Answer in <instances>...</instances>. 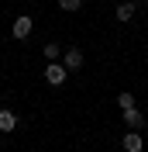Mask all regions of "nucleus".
I'll list each match as a JSON object with an SVG mask.
<instances>
[{
  "label": "nucleus",
  "mask_w": 148,
  "mask_h": 152,
  "mask_svg": "<svg viewBox=\"0 0 148 152\" xmlns=\"http://www.w3.org/2000/svg\"><path fill=\"white\" fill-rule=\"evenodd\" d=\"M65 73H69V69H65L62 62H48L45 66V83L48 86H62L65 83Z\"/></svg>",
  "instance_id": "nucleus-1"
},
{
  "label": "nucleus",
  "mask_w": 148,
  "mask_h": 152,
  "mask_svg": "<svg viewBox=\"0 0 148 152\" xmlns=\"http://www.w3.org/2000/svg\"><path fill=\"white\" fill-rule=\"evenodd\" d=\"M120 118H124V124H128L131 132H141V128H145V114H141L138 107H124Z\"/></svg>",
  "instance_id": "nucleus-2"
},
{
  "label": "nucleus",
  "mask_w": 148,
  "mask_h": 152,
  "mask_svg": "<svg viewBox=\"0 0 148 152\" xmlns=\"http://www.w3.org/2000/svg\"><path fill=\"white\" fill-rule=\"evenodd\" d=\"M31 28H35V21H31V14H21V18L14 21V28H10V35L17 38V42H24V38L31 35Z\"/></svg>",
  "instance_id": "nucleus-3"
},
{
  "label": "nucleus",
  "mask_w": 148,
  "mask_h": 152,
  "mask_svg": "<svg viewBox=\"0 0 148 152\" xmlns=\"http://www.w3.org/2000/svg\"><path fill=\"white\" fill-rule=\"evenodd\" d=\"M120 145H124V152H145V138H141V132H128L124 138H120Z\"/></svg>",
  "instance_id": "nucleus-4"
},
{
  "label": "nucleus",
  "mask_w": 148,
  "mask_h": 152,
  "mask_svg": "<svg viewBox=\"0 0 148 152\" xmlns=\"http://www.w3.org/2000/svg\"><path fill=\"white\" fill-rule=\"evenodd\" d=\"M62 66L69 69V73H73V69H83V52H79V48H69L62 56Z\"/></svg>",
  "instance_id": "nucleus-5"
},
{
  "label": "nucleus",
  "mask_w": 148,
  "mask_h": 152,
  "mask_svg": "<svg viewBox=\"0 0 148 152\" xmlns=\"http://www.w3.org/2000/svg\"><path fill=\"white\" fill-rule=\"evenodd\" d=\"M17 128V114L14 111H0V132H14Z\"/></svg>",
  "instance_id": "nucleus-6"
},
{
  "label": "nucleus",
  "mask_w": 148,
  "mask_h": 152,
  "mask_svg": "<svg viewBox=\"0 0 148 152\" xmlns=\"http://www.w3.org/2000/svg\"><path fill=\"white\" fill-rule=\"evenodd\" d=\"M114 14H117V21L124 24V21L134 18V4H131V0H128V4H117V10H114Z\"/></svg>",
  "instance_id": "nucleus-7"
},
{
  "label": "nucleus",
  "mask_w": 148,
  "mask_h": 152,
  "mask_svg": "<svg viewBox=\"0 0 148 152\" xmlns=\"http://www.w3.org/2000/svg\"><path fill=\"white\" fill-rule=\"evenodd\" d=\"M59 56H62V48H59L55 42H48V45H45V59H48V62H55Z\"/></svg>",
  "instance_id": "nucleus-8"
},
{
  "label": "nucleus",
  "mask_w": 148,
  "mask_h": 152,
  "mask_svg": "<svg viewBox=\"0 0 148 152\" xmlns=\"http://www.w3.org/2000/svg\"><path fill=\"white\" fill-rule=\"evenodd\" d=\"M59 7H62V10H69V14H76V10L83 7V0H59Z\"/></svg>",
  "instance_id": "nucleus-9"
},
{
  "label": "nucleus",
  "mask_w": 148,
  "mask_h": 152,
  "mask_svg": "<svg viewBox=\"0 0 148 152\" xmlns=\"http://www.w3.org/2000/svg\"><path fill=\"white\" fill-rule=\"evenodd\" d=\"M117 107H120V111H124V107H134V97H131L128 90H124V94H117Z\"/></svg>",
  "instance_id": "nucleus-10"
}]
</instances>
